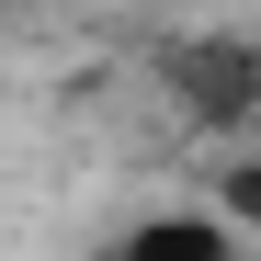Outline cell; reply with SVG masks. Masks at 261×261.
<instances>
[{"mask_svg":"<svg viewBox=\"0 0 261 261\" xmlns=\"http://www.w3.org/2000/svg\"><path fill=\"white\" fill-rule=\"evenodd\" d=\"M170 91L204 125H250L261 114V46L250 34H193V46H170Z\"/></svg>","mask_w":261,"mask_h":261,"instance_id":"obj_1","label":"cell"},{"mask_svg":"<svg viewBox=\"0 0 261 261\" xmlns=\"http://www.w3.org/2000/svg\"><path fill=\"white\" fill-rule=\"evenodd\" d=\"M114 261H239V227L204 216V204H159V216H137L114 239Z\"/></svg>","mask_w":261,"mask_h":261,"instance_id":"obj_2","label":"cell"},{"mask_svg":"<svg viewBox=\"0 0 261 261\" xmlns=\"http://www.w3.org/2000/svg\"><path fill=\"white\" fill-rule=\"evenodd\" d=\"M227 227H261V159L227 170Z\"/></svg>","mask_w":261,"mask_h":261,"instance_id":"obj_3","label":"cell"},{"mask_svg":"<svg viewBox=\"0 0 261 261\" xmlns=\"http://www.w3.org/2000/svg\"><path fill=\"white\" fill-rule=\"evenodd\" d=\"M0 12H12V0H0Z\"/></svg>","mask_w":261,"mask_h":261,"instance_id":"obj_4","label":"cell"}]
</instances>
